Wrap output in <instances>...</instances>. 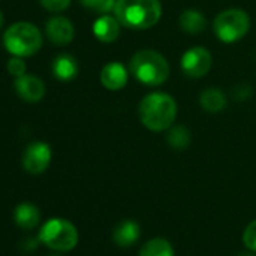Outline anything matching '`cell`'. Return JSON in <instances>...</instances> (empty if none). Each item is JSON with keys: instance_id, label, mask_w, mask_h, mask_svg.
I'll return each mask as SVG.
<instances>
[{"instance_id": "277c9868", "label": "cell", "mask_w": 256, "mask_h": 256, "mask_svg": "<svg viewBox=\"0 0 256 256\" xmlns=\"http://www.w3.org/2000/svg\"><path fill=\"white\" fill-rule=\"evenodd\" d=\"M132 74L144 84H163L170 74L168 60L154 50H140L130 60Z\"/></svg>"}, {"instance_id": "7a4b0ae2", "label": "cell", "mask_w": 256, "mask_h": 256, "mask_svg": "<svg viewBox=\"0 0 256 256\" xmlns=\"http://www.w3.org/2000/svg\"><path fill=\"white\" fill-rule=\"evenodd\" d=\"M176 102L164 92H154L146 95L139 106V116L142 124L151 132H164L176 118Z\"/></svg>"}, {"instance_id": "e0dca14e", "label": "cell", "mask_w": 256, "mask_h": 256, "mask_svg": "<svg viewBox=\"0 0 256 256\" xmlns=\"http://www.w3.org/2000/svg\"><path fill=\"white\" fill-rule=\"evenodd\" d=\"M180 26L184 32L196 35V34H200L205 30L206 20L202 12H199L196 10H187L180 17Z\"/></svg>"}, {"instance_id": "3957f363", "label": "cell", "mask_w": 256, "mask_h": 256, "mask_svg": "<svg viewBox=\"0 0 256 256\" xmlns=\"http://www.w3.org/2000/svg\"><path fill=\"white\" fill-rule=\"evenodd\" d=\"M4 44L8 53L12 56L29 58L41 50L42 34L34 23L18 22L6 29L4 35Z\"/></svg>"}, {"instance_id": "ba28073f", "label": "cell", "mask_w": 256, "mask_h": 256, "mask_svg": "<svg viewBox=\"0 0 256 256\" xmlns=\"http://www.w3.org/2000/svg\"><path fill=\"white\" fill-rule=\"evenodd\" d=\"M52 163V148L44 142L28 145L23 152V168L30 175L44 174Z\"/></svg>"}, {"instance_id": "2e32d148", "label": "cell", "mask_w": 256, "mask_h": 256, "mask_svg": "<svg viewBox=\"0 0 256 256\" xmlns=\"http://www.w3.org/2000/svg\"><path fill=\"white\" fill-rule=\"evenodd\" d=\"M199 101H200L202 108L206 110V112H210V113H218V112L224 110V107L228 104L226 95L220 89H216V88L205 89L200 94Z\"/></svg>"}, {"instance_id": "52a82bcc", "label": "cell", "mask_w": 256, "mask_h": 256, "mask_svg": "<svg viewBox=\"0 0 256 256\" xmlns=\"http://www.w3.org/2000/svg\"><path fill=\"white\" fill-rule=\"evenodd\" d=\"M211 53L204 47H192L181 58V68L187 77L200 78L211 70Z\"/></svg>"}, {"instance_id": "7c38bea8", "label": "cell", "mask_w": 256, "mask_h": 256, "mask_svg": "<svg viewBox=\"0 0 256 256\" xmlns=\"http://www.w3.org/2000/svg\"><path fill=\"white\" fill-rule=\"evenodd\" d=\"M140 238V226L134 220H124L113 229V241L122 248H128Z\"/></svg>"}, {"instance_id": "8fae6325", "label": "cell", "mask_w": 256, "mask_h": 256, "mask_svg": "<svg viewBox=\"0 0 256 256\" xmlns=\"http://www.w3.org/2000/svg\"><path fill=\"white\" fill-rule=\"evenodd\" d=\"M101 83L108 90H119L122 89L128 82V72L125 66L119 62H110L107 64L100 74Z\"/></svg>"}, {"instance_id": "484cf974", "label": "cell", "mask_w": 256, "mask_h": 256, "mask_svg": "<svg viewBox=\"0 0 256 256\" xmlns=\"http://www.w3.org/2000/svg\"><path fill=\"white\" fill-rule=\"evenodd\" d=\"M4 24H5V17H4V12L0 11V29L4 28Z\"/></svg>"}, {"instance_id": "7402d4cb", "label": "cell", "mask_w": 256, "mask_h": 256, "mask_svg": "<svg viewBox=\"0 0 256 256\" xmlns=\"http://www.w3.org/2000/svg\"><path fill=\"white\" fill-rule=\"evenodd\" d=\"M40 4L50 12H62L71 5V0H40Z\"/></svg>"}, {"instance_id": "d4e9b609", "label": "cell", "mask_w": 256, "mask_h": 256, "mask_svg": "<svg viewBox=\"0 0 256 256\" xmlns=\"http://www.w3.org/2000/svg\"><path fill=\"white\" fill-rule=\"evenodd\" d=\"M22 248L23 252H34L38 248V240L36 238H26L23 242H22Z\"/></svg>"}, {"instance_id": "83f0119b", "label": "cell", "mask_w": 256, "mask_h": 256, "mask_svg": "<svg viewBox=\"0 0 256 256\" xmlns=\"http://www.w3.org/2000/svg\"><path fill=\"white\" fill-rule=\"evenodd\" d=\"M52 256H58V254H52Z\"/></svg>"}, {"instance_id": "ffe728a7", "label": "cell", "mask_w": 256, "mask_h": 256, "mask_svg": "<svg viewBox=\"0 0 256 256\" xmlns=\"http://www.w3.org/2000/svg\"><path fill=\"white\" fill-rule=\"evenodd\" d=\"M80 2L84 8L98 14H107L114 10L116 5V0H80Z\"/></svg>"}, {"instance_id": "ac0fdd59", "label": "cell", "mask_w": 256, "mask_h": 256, "mask_svg": "<svg viewBox=\"0 0 256 256\" xmlns=\"http://www.w3.org/2000/svg\"><path fill=\"white\" fill-rule=\"evenodd\" d=\"M139 256H175V252L170 241L157 236L142 246Z\"/></svg>"}, {"instance_id": "d6986e66", "label": "cell", "mask_w": 256, "mask_h": 256, "mask_svg": "<svg viewBox=\"0 0 256 256\" xmlns=\"http://www.w3.org/2000/svg\"><path fill=\"white\" fill-rule=\"evenodd\" d=\"M166 140L174 150H186L192 142V134L184 125H178L170 128L166 136Z\"/></svg>"}, {"instance_id": "8992f818", "label": "cell", "mask_w": 256, "mask_h": 256, "mask_svg": "<svg viewBox=\"0 0 256 256\" xmlns=\"http://www.w3.org/2000/svg\"><path fill=\"white\" fill-rule=\"evenodd\" d=\"M212 28L220 41L230 44L236 42L248 32L250 18L241 10H226L216 17Z\"/></svg>"}, {"instance_id": "4316f807", "label": "cell", "mask_w": 256, "mask_h": 256, "mask_svg": "<svg viewBox=\"0 0 256 256\" xmlns=\"http://www.w3.org/2000/svg\"><path fill=\"white\" fill-rule=\"evenodd\" d=\"M238 256H254V254H252V253H248V252H241Z\"/></svg>"}, {"instance_id": "603a6c76", "label": "cell", "mask_w": 256, "mask_h": 256, "mask_svg": "<svg viewBox=\"0 0 256 256\" xmlns=\"http://www.w3.org/2000/svg\"><path fill=\"white\" fill-rule=\"evenodd\" d=\"M8 71L16 78L24 76L26 74V62L23 60V58L14 56L12 59H10V62H8Z\"/></svg>"}, {"instance_id": "9a60e30c", "label": "cell", "mask_w": 256, "mask_h": 256, "mask_svg": "<svg viewBox=\"0 0 256 256\" xmlns=\"http://www.w3.org/2000/svg\"><path fill=\"white\" fill-rule=\"evenodd\" d=\"M14 218H16L17 226H20L22 229H34L40 224L41 214H40V210L34 204L23 202L17 205Z\"/></svg>"}, {"instance_id": "9c48e42d", "label": "cell", "mask_w": 256, "mask_h": 256, "mask_svg": "<svg viewBox=\"0 0 256 256\" xmlns=\"http://www.w3.org/2000/svg\"><path fill=\"white\" fill-rule=\"evenodd\" d=\"M16 90L23 101L38 102L46 95V84L40 77L32 74H24L16 78Z\"/></svg>"}, {"instance_id": "6da1fadb", "label": "cell", "mask_w": 256, "mask_h": 256, "mask_svg": "<svg viewBox=\"0 0 256 256\" xmlns=\"http://www.w3.org/2000/svg\"><path fill=\"white\" fill-rule=\"evenodd\" d=\"M113 11L122 26L136 30L151 29L162 18L160 0H116Z\"/></svg>"}, {"instance_id": "5bb4252c", "label": "cell", "mask_w": 256, "mask_h": 256, "mask_svg": "<svg viewBox=\"0 0 256 256\" xmlns=\"http://www.w3.org/2000/svg\"><path fill=\"white\" fill-rule=\"evenodd\" d=\"M53 74L60 82H70L78 74V64L71 54H59L53 60Z\"/></svg>"}, {"instance_id": "44dd1931", "label": "cell", "mask_w": 256, "mask_h": 256, "mask_svg": "<svg viewBox=\"0 0 256 256\" xmlns=\"http://www.w3.org/2000/svg\"><path fill=\"white\" fill-rule=\"evenodd\" d=\"M242 242L248 250L256 252V220L250 222L246 226V229L242 232Z\"/></svg>"}, {"instance_id": "5b68a950", "label": "cell", "mask_w": 256, "mask_h": 256, "mask_svg": "<svg viewBox=\"0 0 256 256\" xmlns=\"http://www.w3.org/2000/svg\"><path fill=\"white\" fill-rule=\"evenodd\" d=\"M40 241L56 252H70L78 242V232L71 222L52 218L41 228Z\"/></svg>"}, {"instance_id": "30bf717a", "label": "cell", "mask_w": 256, "mask_h": 256, "mask_svg": "<svg viewBox=\"0 0 256 256\" xmlns=\"http://www.w3.org/2000/svg\"><path fill=\"white\" fill-rule=\"evenodd\" d=\"M47 38L56 46H68L74 40V26L65 17H53L46 24Z\"/></svg>"}, {"instance_id": "cb8c5ba5", "label": "cell", "mask_w": 256, "mask_h": 256, "mask_svg": "<svg viewBox=\"0 0 256 256\" xmlns=\"http://www.w3.org/2000/svg\"><path fill=\"white\" fill-rule=\"evenodd\" d=\"M250 88L247 84H238L235 89H234V98L241 101V100H247L250 96Z\"/></svg>"}, {"instance_id": "4fadbf2b", "label": "cell", "mask_w": 256, "mask_h": 256, "mask_svg": "<svg viewBox=\"0 0 256 256\" xmlns=\"http://www.w3.org/2000/svg\"><path fill=\"white\" fill-rule=\"evenodd\" d=\"M120 23L116 17L101 16L94 23V35L101 42H114L120 34Z\"/></svg>"}]
</instances>
